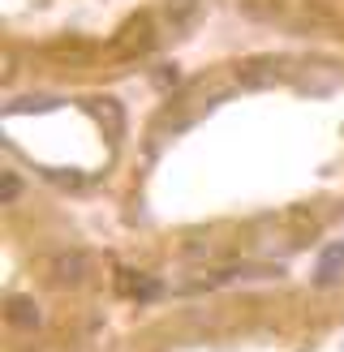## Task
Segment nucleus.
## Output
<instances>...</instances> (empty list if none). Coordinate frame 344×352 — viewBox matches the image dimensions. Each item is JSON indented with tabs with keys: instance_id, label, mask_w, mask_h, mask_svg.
I'll list each match as a JSON object with an SVG mask.
<instances>
[{
	"instance_id": "nucleus-6",
	"label": "nucleus",
	"mask_w": 344,
	"mask_h": 352,
	"mask_svg": "<svg viewBox=\"0 0 344 352\" xmlns=\"http://www.w3.org/2000/svg\"><path fill=\"white\" fill-rule=\"evenodd\" d=\"M9 322L13 327H39V305L26 301V296H9Z\"/></svg>"
},
{
	"instance_id": "nucleus-3",
	"label": "nucleus",
	"mask_w": 344,
	"mask_h": 352,
	"mask_svg": "<svg viewBox=\"0 0 344 352\" xmlns=\"http://www.w3.org/2000/svg\"><path fill=\"white\" fill-rule=\"evenodd\" d=\"M336 82H340L336 69L314 65L310 74H301V78H297V91H305V95H327V91H336Z\"/></svg>"
},
{
	"instance_id": "nucleus-9",
	"label": "nucleus",
	"mask_w": 344,
	"mask_h": 352,
	"mask_svg": "<svg viewBox=\"0 0 344 352\" xmlns=\"http://www.w3.org/2000/svg\"><path fill=\"white\" fill-rule=\"evenodd\" d=\"M17 193H22V181H17L13 172H5V185H0V202H13Z\"/></svg>"
},
{
	"instance_id": "nucleus-1",
	"label": "nucleus",
	"mask_w": 344,
	"mask_h": 352,
	"mask_svg": "<svg viewBox=\"0 0 344 352\" xmlns=\"http://www.w3.org/2000/svg\"><path fill=\"white\" fill-rule=\"evenodd\" d=\"M237 82L246 91H263V86H275L280 82V60H250L237 69Z\"/></svg>"
},
{
	"instance_id": "nucleus-2",
	"label": "nucleus",
	"mask_w": 344,
	"mask_h": 352,
	"mask_svg": "<svg viewBox=\"0 0 344 352\" xmlns=\"http://www.w3.org/2000/svg\"><path fill=\"white\" fill-rule=\"evenodd\" d=\"M340 271H344V245H327L323 258H319V267H314V284L319 288H332L336 279H340Z\"/></svg>"
},
{
	"instance_id": "nucleus-8",
	"label": "nucleus",
	"mask_w": 344,
	"mask_h": 352,
	"mask_svg": "<svg viewBox=\"0 0 344 352\" xmlns=\"http://www.w3.org/2000/svg\"><path fill=\"white\" fill-rule=\"evenodd\" d=\"M47 108H56V99H47V95H26V99H13L5 116H26V112H47Z\"/></svg>"
},
{
	"instance_id": "nucleus-4",
	"label": "nucleus",
	"mask_w": 344,
	"mask_h": 352,
	"mask_svg": "<svg viewBox=\"0 0 344 352\" xmlns=\"http://www.w3.org/2000/svg\"><path fill=\"white\" fill-rule=\"evenodd\" d=\"M52 275H56V284H78V279L86 275V258L82 254H61L56 262H52Z\"/></svg>"
},
{
	"instance_id": "nucleus-10",
	"label": "nucleus",
	"mask_w": 344,
	"mask_h": 352,
	"mask_svg": "<svg viewBox=\"0 0 344 352\" xmlns=\"http://www.w3.org/2000/svg\"><path fill=\"white\" fill-rule=\"evenodd\" d=\"M155 82H160V86H177V82H181V74H177V69H172V74H168V69H164V74L155 78Z\"/></svg>"
},
{
	"instance_id": "nucleus-5",
	"label": "nucleus",
	"mask_w": 344,
	"mask_h": 352,
	"mask_svg": "<svg viewBox=\"0 0 344 352\" xmlns=\"http://www.w3.org/2000/svg\"><path fill=\"white\" fill-rule=\"evenodd\" d=\"M91 116H95V120H99V125L108 129L112 138H120V129H125V116H120V108H116L112 99H99V103H91Z\"/></svg>"
},
{
	"instance_id": "nucleus-7",
	"label": "nucleus",
	"mask_w": 344,
	"mask_h": 352,
	"mask_svg": "<svg viewBox=\"0 0 344 352\" xmlns=\"http://www.w3.org/2000/svg\"><path fill=\"white\" fill-rule=\"evenodd\" d=\"M164 13H168L172 30H185L194 22V13H198V0H164Z\"/></svg>"
}]
</instances>
